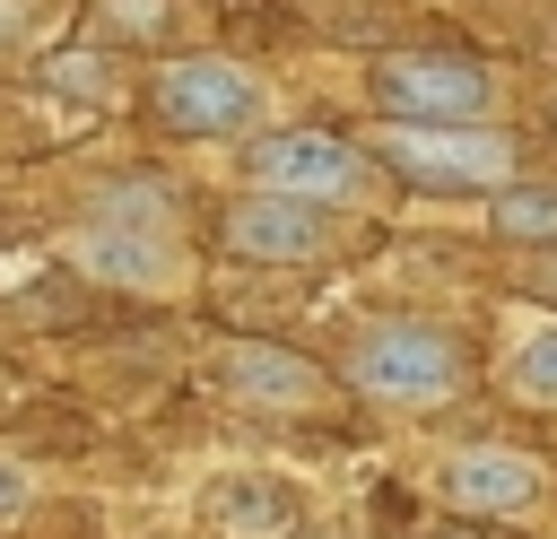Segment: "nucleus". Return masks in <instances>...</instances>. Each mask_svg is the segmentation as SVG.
I'll list each match as a JSON object with an SVG mask.
<instances>
[{
  "mask_svg": "<svg viewBox=\"0 0 557 539\" xmlns=\"http://www.w3.org/2000/svg\"><path fill=\"white\" fill-rule=\"evenodd\" d=\"M435 496H444L453 513H531V504L548 496V469L522 461V452L470 443V452H453V461L435 469Z\"/></svg>",
  "mask_w": 557,
  "mask_h": 539,
  "instance_id": "nucleus-6",
  "label": "nucleus"
},
{
  "mask_svg": "<svg viewBox=\"0 0 557 539\" xmlns=\"http://www.w3.org/2000/svg\"><path fill=\"white\" fill-rule=\"evenodd\" d=\"M366 87L392 122H487V96H496V78L461 52H392L374 61Z\"/></svg>",
  "mask_w": 557,
  "mask_h": 539,
  "instance_id": "nucleus-5",
  "label": "nucleus"
},
{
  "mask_svg": "<svg viewBox=\"0 0 557 539\" xmlns=\"http://www.w3.org/2000/svg\"><path fill=\"white\" fill-rule=\"evenodd\" d=\"M148 96H157V113H165L174 130H191V139H235V130H252V122L270 113L261 70H244V61H226V52H183V61H165V70L148 78Z\"/></svg>",
  "mask_w": 557,
  "mask_h": 539,
  "instance_id": "nucleus-2",
  "label": "nucleus"
},
{
  "mask_svg": "<svg viewBox=\"0 0 557 539\" xmlns=\"http://www.w3.org/2000/svg\"><path fill=\"white\" fill-rule=\"evenodd\" d=\"M548 113H557V96H548Z\"/></svg>",
  "mask_w": 557,
  "mask_h": 539,
  "instance_id": "nucleus-17",
  "label": "nucleus"
},
{
  "mask_svg": "<svg viewBox=\"0 0 557 539\" xmlns=\"http://www.w3.org/2000/svg\"><path fill=\"white\" fill-rule=\"evenodd\" d=\"M26 496H35V478H26L17 461H0V522H17V513H26Z\"/></svg>",
  "mask_w": 557,
  "mask_h": 539,
  "instance_id": "nucleus-15",
  "label": "nucleus"
},
{
  "mask_svg": "<svg viewBox=\"0 0 557 539\" xmlns=\"http://www.w3.org/2000/svg\"><path fill=\"white\" fill-rule=\"evenodd\" d=\"M209 374H218V391H235L252 409H313L322 400V374L296 348H270V339H226L209 356Z\"/></svg>",
  "mask_w": 557,
  "mask_h": 539,
  "instance_id": "nucleus-7",
  "label": "nucleus"
},
{
  "mask_svg": "<svg viewBox=\"0 0 557 539\" xmlns=\"http://www.w3.org/2000/svg\"><path fill=\"white\" fill-rule=\"evenodd\" d=\"M383 156L426 191H505L513 183V139H496L479 122H392Z\"/></svg>",
  "mask_w": 557,
  "mask_h": 539,
  "instance_id": "nucleus-3",
  "label": "nucleus"
},
{
  "mask_svg": "<svg viewBox=\"0 0 557 539\" xmlns=\"http://www.w3.org/2000/svg\"><path fill=\"white\" fill-rule=\"evenodd\" d=\"M226 243L244 261H322L331 252V217L305 209V200H278V191H252V200H235Z\"/></svg>",
  "mask_w": 557,
  "mask_h": 539,
  "instance_id": "nucleus-8",
  "label": "nucleus"
},
{
  "mask_svg": "<svg viewBox=\"0 0 557 539\" xmlns=\"http://www.w3.org/2000/svg\"><path fill=\"white\" fill-rule=\"evenodd\" d=\"M244 174H252V191H278V200H305V209L366 200V183H374L366 148L331 139V130H270V139H252Z\"/></svg>",
  "mask_w": 557,
  "mask_h": 539,
  "instance_id": "nucleus-4",
  "label": "nucleus"
},
{
  "mask_svg": "<svg viewBox=\"0 0 557 539\" xmlns=\"http://www.w3.org/2000/svg\"><path fill=\"white\" fill-rule=\"evenodd\" d=\"M487 226L513 235V243H557V183H505Z\"/></svg>",
  "mask_w": 557,
  "mask_h": 539,
  "instance_id": "nucleus-12",
  "label": "nucleus"
},
{
  "mask_svg": "<svg viewBox=\"0 0 557 539\" xmlns=\"http://www.w3.org/2000/svg\"><path fill=\"white\" fill-rule=\"evenodd\" d=\"M35 17H44V0H0V43H26Z\"/></svg>",
  "mask_w": 557,
  "mask_h": 539,
  "instance_id": "nucleus-16",
  "label": "nucleus"
},
{
  "mask_svg": "<svg viewBox=\"0 0 557 539\" xmlns=\"http://www.w3.org/2000/svg\"><path fill=\"white\" fill-rule=\"evenodd\" d=\"M78 270H96V278H113V287H174V243L157 235V226H87L78 235Z\"/></svg>",
  "mask_w": 557,
  "mask_h": 539,
  "instance_id": "nucleus-9",
  "label": "nucleus"
},
{
  "mask_svg": "<svg viewBox=\"0 0 557 539\" xmlns=\"http://www.w3.org/2000/svg\"><path fill=\"white\" fill-rule=\"evenodd\" d=\"M165 17H174V0H104L113 35H165Z\"/></svg>",
  "mask_w": 557,
  "mask_h": 539,
  "instance_id": "nucleus-13",
  "label": "nucleus"
},
{
  "mask_svg": "<svg viewBox=\"0 0 557 539\" xmlns=\"http://www.w3.org/2000/svg\"><path fill=\"white\" fill-rule=\"evenodd\" d=\"M52 87H104V61L96 52H61L52 61Z\"/></svg>",
  "mask_w": 557,
  "mask_h": 539,
  "instance_id": "nucleus-14",
  "label": "nucleus"
},
{
  "mask_svg": "<svg viewBox=\"0 0 557 539\" xmlns=\"http://www.w3.org/2000/svg\"><path fill=\"white\" fill-rule=\"evenodd\" d=\"M209 522H218V539H287L296 530V487L261 478V469H235V478L209 487Z\"/></svg>",
  "mask_w": 557,
  "mask_h": 539,
  "instance_id": "nucleus-10",
  "label": "nucleus"
},
{
  "mask_svg": "<svg viewBox=\"0 0 557 539\" xmlns=\"http://www.w3.org/2000/svg\"><path fill=\"white\" fill-rule=\"evenodd\" d=\"M505 391L531 400V409H557V322H531L505 348Z\"/></svg>",
  "mask_w": 557,
  "mask_h": 539,
  "instance_id": "nucleus-11",
  "label": "nucleus"
},
{
  "mask_svg": "<svg viewBox=\"0 0 557 539\" xmlns=\"http://www.w3.org/2000/svg\"><path fill=\"white\" fill-rule=\"evenodd\" d=\"M348 383L383 409H444V400H461L470 356L435 322H374L348 339Z\"/></svg>",
  "mask_w": 557,
  "mask_h": 539,
  "instance_id": "nucleus-1",
  "label": "nucleus"
}]
</instances>
